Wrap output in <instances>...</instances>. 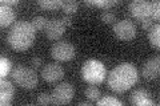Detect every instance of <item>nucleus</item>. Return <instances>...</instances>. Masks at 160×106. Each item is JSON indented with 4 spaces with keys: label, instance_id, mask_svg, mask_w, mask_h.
Returning a JSON list of instances; mask_svg holds the SVG:
<instances>
[{
    "label": "nucleus",
    "instance_id": "39448f33",
    "mask_svg": "<svg viewBox=\"0 0 160 106\" xmlns=\"http://www.w3.org/2000/svg\"><path fill=\"white\" fill-rule=\"evenodd\" d=\"M75 95V88L69 82H62L55 86L51 93L53 105H67L72 101Z\"/></svg>",
    "mask_w": 160,
    "mask_h": 106
},
{
    "label": "nucleus",
    "instance_id": "f3484780",
    "mask_svg": "<svg viewBox=\"0 0 160 106\" xmlns=\"http://www.w3.org/2000/svg\"><path fill=\"white\" fill-rule=\"evenodd\" d=\"M79 8V3L78 2H73V0H68V2H63V6L62 9L64 11V13L71 16L72 13H75Z\"/></svg>",
    "mask_w": 160,
    "mask_h": 106
},
{
    "label": "nucleus",
    "instance_id": "a878e982",
    "mask_svg": "<svg viewBox=\"0 0 160 106\" xmlns=\"http://www.w3.org/2000/svg\"><path fill=\"white\" fill-rule=\"evenodd\" d=\"M153 20L149 17V19H144V20H142V27H143V29H146V31H149L152 27H153Z\"/></svg>",
    "mask_w": 160,
    "mask_h": 106
},
{
    "label": "nucleus",
    "instance_id": "dca6fc26",
    "mask_svg": "<svg viewBox=\"0 0 160 106\" xmlns=\"http://www.w3.org/2000/svg\"><path fill=\"white\" fill-rule=\"evenodd\" d=\"M143 98H149V93L147 92L146 89H143V88L133 90V92L131 93V97H129V99H131V102H132L133 105L136 104L138 101L143 99Z\"/></svg>",
    "mask_w": 160,
    "mask_h": 106
},
{
    "label": "nucleus",
    "instance_id": "6ab92c4d",
    "mask_svg": "<svg viewBox=\"0 0 160 106\" xmlns=\"http://www.w3.org/2000/svg\"><path fill=\"white\" fill-rule=\"evenodd\" d=\"M86 97L89 101H98L100 97V90L98 86H95L93 84H91L86 89Z\"/></svg>",
    "mask_w": 160,
    "mask_h": 106
},
{
    "label": "nucleus",
    "instance_id": "f257e3e1",
    "mask_svg": "<svg viewBox=\"0 0 160 106\" xmlns=\"http://www.w3.org/2000/svg\"><path fill=\"white\" fill-rule=\"evenodd\" d=\"M138 82V70L132 64L123 62L108 74V86L116 93H123L131 89Z\"/></svg>",
    "mask_w": 160,
    "mask_h": 106
},
{
    "label": "nucleus",
    "instance_id": "c756f323",
    "mask_svg": "<svg viewBox=\"0 0 160 106\" xmlns=\"http://www.w3.org/2000/svg\"><path fill=\"white\" fill-rule=\"evenodd\" d=\"M32 65L35 68H39L40 65H42V58H40V57H33L32 58Z\"/></svg>",
    "mask_w": 160,
    "mask_h": 106
},
{
    "label": "nucleus",
    "instance_id": "6e6552de",
    "mask_svg": "<svg viewBox=\"0 0 160 106\" xmlns=\"http://www.w3.org/2000/svg\"><path fill=\"white\" fill-rule=\"evenodd\" d=\"M129 12H131V15L135 19L140 20V21L144 19H149L152 16L151 2H146V0H133V2L129 3Z\"/></svg>",
    "mask_w": 160,
    "mask_h": 106
},
{
    "label": "nucleus",
    "instance_id": "f03ea898",
    "mask_svg": "<svg viewBox=\"0 0 160 106\" xmlns=\"http://www.w3.org/2000/svg\"><path fill=\"white\" fill-rule=\"evenodd\" d=\"M35 36H36V29L33 28V25L24 20H19L12 24L8 32V44L18 52L27 50L29 47H32Z\"/></svg>",
    "mask_w": 160,
    "mask_h": 106
},
{
    "label": "nucleus",
    "instance_id": "a211bd4d",
    "mask_svg": "<svg viewBox=\"0 0 160 106\" xmlns=\"http://www.w3.org/2000/svg\"><path fill=\"white\" fill-rule=\"evenodd\" d=\"M38 4L44 9H58L62 8L63 2L62 0H51V2H44V0H40L38 2Z\"/></svg>",
    "mask_w": 160,
    "mask_h": 106
},
{
    "label": "nucleus",
    "instance_id": "f8f14e48",
    "mask_svg": "<svg viewBox=\"0 0 160 106\" xmlns=\"http://www.w3.org/2000/svg\"><path fill=\"white\" fill-rule=\"evenodd\" d=\"M159 70H160V58L152 57L144 64L143 67V76L147 80H155L159 77Z\"/></svg>",
    "mask_w": 160,
    "mask_h": 106
},
{
    "label": "nucleus",
    "instance_id": "cd10ccee",
    "mask_svg": "<svg viewBox=\"0 0 160 106\" xmlns=\"http://www.w3.org/2000/svg\"><path fill=\"white\" fill-rule=\"evenodd\" d=\"M62 20H63V23H64L66 27H71L72 25V17L68 16V15H64V16L62 17Z\"/></svg>",
    "mask_w": 160,
    "mask_h": 106
},
{
    "label": "nucleus",
    "instance_id": "7ed1b4c3",
    "mask_svg": "<svg viewBox=\"0 0 160 106\" xmlns=\"http://www.w3.org/2000/svg\"><path fill=\"white\" fill-rule=\"evenodd\" d=\"M107 74L106 67L103 62L98 61V60H87L82 67V76L84 78V81H87L88 84H100L104 81Z\"/></svg>",
    "mask_w": 160,
    "mask_h": 106
},
{
    "label": "nucleus",
    "instance_id": "b1692460",
    "mask_svg": "<svg viewBox=\"0 0 160 106\" xmlns=\"http://www.w3.org/2000/svg\"><path fill=\"white\" fill-rule=\"evenodd\" d=\"M87 4H93V6H98V7H102V8H109L118 4V2H106V0H96V2H87Z\"/></svg>",
    "mask_w": 160,
    "mask_h": 106
},
{
    "label": "nucleus",
    "instance_id": "393cba45",
    "mask_svg": "<svg viewBox=\"0 0 160 106\" xmlns=\"http://www.w3.org/2000/svg\"><path fill=\"white\" fill-rule=\"evenodd\" d=\"M38 104L40 105H49L52 104V98H51V94L48 93H42L38 97Z\"/></svg>",
    "mask_w": 160,
    "mask_h": 106
},
{
    "label": "nucleus",
    "instance_id": "5701e85b",
    "mask_svg": "<svg viewBox=\"0 0 160 106\" xmlns=\"http://www.w3.org/2000/svg\"><path fill=\"white\" fill-rule=\"evenodd\" d=\"M100 19H102V21L106 23V24H112L115 21V15L109 11H104L102 15H100Z\"/></svg>",
    "mask_w": 160,
    "mask_h": 106
},
{
    "label": "nucleus",
    "instance_id": "7c9ffc66",
    "mask_svg": "<svg viewBox=\"0 0 160 106\" xmlns=\"http://www.w3.org/2000/svg\"><path fill=\"white\" fill-rule=\"evenodd\" d=\"M79 105H80V106H91V102H88V101H86V102H80Z\"/></svg>",
    "mask_w": 160,
    "mask_h": 106
},
{
    "label": "nucleus",
    "instance_id": "c85d7f7f",
    "mask_svg": "<svg viewBox=\"0 0 160 106\" xmlns=\"http://www.w3.org/2000/svg\"><path fill=\"white\" fill-rule=\"evenodd\" d=\"M18 3L19 0H2V6H8V7H12Z\"/></svg>",
    "mask_w": 160,
    "mask_h": 106
},
{
    "label": "nucleus",
    "instance_id": "2eb2a0df",
    "mask_svg": "<svg viewBox=\"0 0 160 106\" xmlns=\"http://www.w3.org/2000/svg\"><path fill=\"white\" fill-rule=\"evenodd\" d=\"M11 68H12L11 60L2 56V58H0V77L6 78L7 76L9 74V72H11Z\"/></svg>",
    "mask_w": 160,
    "mask_h": 106
},
{
    "label": "nucleus",
    "instance_id": "0eeeda50",
    "mask_svg": "<svg viewBox=\"0 0 160 106\" xmlns=\"http://www.w3.org/2000/svg\"><path fill=\"white\" fill-rule=\"evenodd\" d=\"M113 32L116 35V37L124 41L132 40L136 36V27L131 20H120V21L115 23L113 25Z\"/></svg>",
    "mask_w": 160,
    "mask_h": 106
},
{
    "label": "nucleus",
    "instance_id": "bb28decb",
    "mask_svg": "<svg viewBox=\"0 0 160 106\" xmlns=\"http://www.w3.org/2000/svg\"><path fill=\"white\" fill-rule=\"evenodd\" d=\"M135 105H138V106H143V105H148V106H156V104L153 102V101H151L149 98H143V99H140L138 101Z\"/></svg>",
    "mask_w": 160,
    "mask_h": 106
},
{
    "label": "nucleus",
    "instance_id": "20e7f679",
    "mask_svg": "<svg viewBox=\"0 0 160 106\" xmlns=\"http://www.w3.org/2000/svg\"><path fill=\"white\" fill-rule=\"evenodd\" d=\"M12 80L15 84L24 89H33L38 85V74L33 69L27 67H18L12 72Z\"/></svg>",
    "mask_w": 160,
    "mask_h": 106
},
{
    "label": "nucleus",
    "instance_id": "4be33fe9",
    "mask_svg": "<svg viewBox=\"0 0 160 106\" xmlns=\"http://www.w3.org/2000/svg\"><path fill=\"white\" fill-rule=\"evenodd\" d=\"M151 11H152V20H159L160 17V3L158 0L151 2Z\"/></svg>",
    "mask_w": 160,
    "mask_h": 106
},
{
    "label": "nucleus",
    "instance_id": "423d86ee",
    "mask_svg": "<svg viewBox=\"0 0 160 106\" xmlns=\"http://www.w3.org/2000/svg\"><path fill=\"white\" fill-rule=\"evenodd\" d=\"M51 56L56 61H69L75 57V47L68 41H58L51 47Z\"/></svg>",
    "mask_w": 160,
    "mask_h": 106
},
{
    "label": "nucleus",
    "instance_id": "1a4fd4ad",
    "mask_svg": "<svg viewBox=\"0 0 160 106\" xmlns=\"http://www.w3.org/2000/svg\"><path fill=\"white\" fill-rule=\"evenodd\" d=\"M46 36L49 40H59L66 32V25L62 19H51L46 25Z\"/></svg>",
    "mask_w": 160,
    "mask_h": 106
},
{
    "label": "nucleus",
    "instance_id": "4468645a",
    "mask_svg": "<svg viewBox=\"0 0 160 106\" xmlns=\"http://www.w3.org/2000/svg\"><path fill=\"white\" fill-rule=\"evenodd\" d=\"M148 39L153 48L158 49L160 47V25L159 24H155L148 31Z\"/></svg>",
    "mask_w": 160,
    "mask_h": 106
},
{
    "label": "nucleus",
    "instance_id": "aec40b11",
    "mask_svg": "<svg viewBox=\"0 0 160 106\" xmlns=\"http://www.w3.org/2000/svg\"><path fill=\"white\" fill-rule=\"evenodd\" d=\"M47 23H48V19L44 17V16H35L31 21V24L33 25V28L36 29V31H43V29H46Z\"/></svg>",
    "mask_w": 160,
    "mask_h": 106
},
{
    "label": "nucleus",
    "instance_id": "9b49d317",
    "mask_svg": "<svg viewBox=\"0 0 160 106\" xmlns=\"http://www.w3.org/2000/svg\"><path fill=\"white\" fill-rule=\"evenodd\" d=\"M13 95L15 86L12 85V82L6 78H2V81H0V104H2V106L11 105Z\"/></svg>",
    "mask_w": 160,
    "mask_h": 106
},
{
    "label": "nucleus",
    "instance_id": "412c9836",
    "mask_svg": "<svg viewBox=\"0 0 160 106\" xmlns=\"http://www.w3.org/2000/svg\"><path fill=\"white\" fill-rule=\"evenodd\" d=\"M98 105L102 106V105H116V106H122V101H119L118 98H113V97H103L102 99H98Z\"/></svg>",
    "mask_w": 160,
    "mask_h": 106
},
{
    "label": "nucleus",
    "instance_id": "9d476101",
    "mask_svg": "<svg viewBox=\"0 0 160 106\" xmlns=\"http://www.w3.org/2000/svg\"><path fill=\"white\" fill-rule=\"evenodd\" d=\"M42 77L47 82H56L64 77V69L60 64H47L42 70Z\"/></svg>",
    "mask_w": 160,
    "mask_h": 106
},
{
    "label": "nucleus",
    "instance_id": "ddd939ff",
    "mask_svg": "<svg viewBox=\"0 0 160 106\" xmlns=\"http://www.w3.org/2000/svg\"><path fill=\"white\" fill-rule=\"evenodd\" d=\"M15 19H16V13H15L12 7L2 6L0 7V25L2 27H8L11 25Z\"/></svg>",
    "mask_w": 160,
    "mask_h": 106
}]
</instances>
